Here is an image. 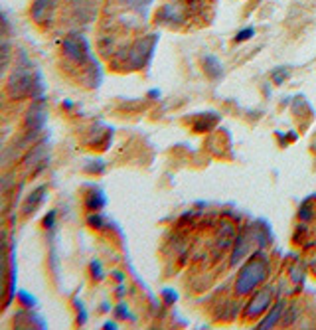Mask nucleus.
Here are the masks:
<instances>
[{"label":"nucleus","mask_w":316,"mask_h":330,"mask_svg":"<svg viewBox=\"0 0 316 330\" xmlns=\"http://www.w3.org/2000/svg\"><path fill=\"white\" fill-rule=\"evenodd\" d=\"M91 273L95 279H103V267L99 261H91Z\"/></svg>","instance_id":"ddd939ff"},{"label":"nucleus","mask_w":316,"mask_h":330,"mask_svg":"<svg viewBox=\"0 0 316 330\" xmlns=\"http://www.w3.org/2000/svg\"><path fill=\"white\" fill-rule=\"evenodd\" d=\"M160 18L168 24H182L184 22V12L180 6H164L160 12Z\"/></svg>","instance_id":"0eeeda50"},{"label":"nucleus","mask_w":316,"mask_h":330,"mask_svg":"<svg viewBox=\"0 0 316 330\" xmlns=\"http://www.w3.org/2000/svg\"><path fill=\"white\" fill-rule=\"evenodd\" d=\"M204 70L212 79H222L223 77V65L216 55L212 54L204 55Z\"/></svg>","instance_id":"39448f33"},{"label":"nucleus","mask_w":316,"mask_h":330,"mask_svg":"<svg viewBox=\"0 0 316 330\" xmlns=\"http://www.w3.org/2000/svg\"><path fill=\"white\" fill-rule=\"evenodd\" d=\"M130 6H147V4H150L152 0H127Z\"/></svg>","instance_id":"6ab92c4d"},{"label":"nucleus","mask_w":316,"mask_h":330,"mask_svg":"<svg viewBox=\"0 0 316 330\" xmlns=\"http://www.w3.org/2000/svg\"><path fill=\"white\" fill-rule=\"evenodd\" d=\"M56 225V212H50L46 218H44V227L46 229H52Z\"/></svg>","instance_id":"4468645a"},{"label":"nucleus","mask_w":316,"mask_h":330,"mask_svg":"<svg viewBox=\"0 0 316 330\" xmlns=\"http://www.w3.org/2000/svg\"><path fill=\"white\" fill-rule=\"evenodd\" d=\"M285 77H289V72H287L285 68H279V70H275V72H273V81H275V83H279V85L285 81Z\"/></svg>","instance_id":"f8f14e48"},{"label":"nucleus","mask_w":316,"mask_h":330,"mask_svg":"<svg viewBox=\"0 0 316 330\" xmlns=\"http://www.w3.org/2000/svg\"><path fill=\"white\" fill-rule=\"evenodd\" d=\"M269 273V261L267 257L255 253L245 265L241 267L237 281H235V293L237 294H247L253 289H257V285H261Z\"/></svg>","instance_id":"f257e3e1"},{"label":"nucleus","mask_w":316,"mask_h":330,"mask_svg":"<svg viewBox=\"0 0 316 330\" xmlns=\"http://www.w3.org/2000/svg\"><path fill=\"white\" fill-rule=\"evenodd\" d=\"M87 221H89V225H93V227H97V229L103 227V218H101V214H91Z\"/></svg>","instance_id":"2eb2a0df"},{"label":"nucleus","mask_w":316,"mask_h":330,"mask_svg":"<svg viewBox=\"0 0 316 330\" xmlns=\"http://www.w3.org/2000/svg\"><path fill=\"white\" fill-rule=\"evenodd\" d=\"M162 299H164L166 305H174V303L178 301V293L172 291V289H164V291H162Z\"/></svg>","instance_id":"9b49d317"},{"label":"nucleus","mask_w":316,"mask_h":330,"mask_svg":"<svg viewBox=\"0 0 316 330\" xmlns=\"http://www.w3.org/2000/svg\"><path fill=\"white\" fill-rule=\"evenodd\" d=\"M18 299L22 301V303H24V305H28V307H32V305L36 303V301H34V299L30 296V294H26L24 291H22V293H18Z\"/></svg>","instance_id":"dca6fc26"},{"label":"nucleus","mask_w":316,"mask_h":330,"mask_svg":"<svg viewBox=\"0 0 316 330\" xmlns=\"http://www.w3.org/2000/svg\"><path fill=\"white\" fill-rule=\"evenodd\" d=\"M63 52L69 55L74 61L77 63H83L89 55V46L85 42V38L79 36V34H72L63 40Z\"/></svg>","instance_id":"f03ea898"},{"label":"nucleus","mask_w":316,"mask_h":330,"mask_svg":"<svg viewBox=\"0 0 316 330\" xmlns=\"http://www.w3.org/2000/svg\"><path fill=\"white\" fill-rule=\"evenodd\" d=\"M310 216H312V208L310 206H306V208L302 206L300 208V220H310Z\"/></svg>","instance_id":"f3484780"},{"label":"nucleus","mask_w":316,"mask_h":330,"mask_svg":"<svg viewBox=\"0 0 316 330\" xmlns=\"http://www.w3.org/2000/svg\"><path fill=\"white\" fill-rule=\"evenodd\" d=\"M117 314H119L121 318H132V316L129 314V311H125V307H123V305H121V307H117Z\"/></svg>","instance_id":"a211bd4d"},{"label":"nucleus","mask_w":316,"mask_h":330,"mask_svg":"<svg viewBox=\"0 0 316 330\" xmlns=\"http://www.w3.org/2000/svg\"><path fill=\"white\" fill-rule=\"evenodd\" d=\"M247 249H249V236L247 234H241L237 238V243H235V249H233V255H231V263L237 265L239 259L247 255Z\"/></svg>","instance_id":"6e6552de"},{"label":"nucleus","mask_w":316,"mask_h":330,"mask_svg":"<svg viewBox=\"0 0 316 330\" xmlns=\"http://www.w3.org/2000/svg\"><path fill=\"white\" fill-rule=\"evenodd\" d=\"M105 328L113 330V328H117V324H115V322H107V324H105Z\"/></svg>","instance_id":"412c9836"},{"label":"nucleus","mask_w":316,"mask_h":330,"mask_svg":"<svg viewBox=\"0 0 316 330\" xmlns=\"http://www.w3.org/2000/svg\"><path fill=\"white\" fill-rule=\"evenodd\" d=\"M105 206V194L103 192H95V194H91L89 198H87V208L89 210H101Z\"/></svg>","instance_id":"1a4fd4ad"},{"label":"nucleus","mask_w":316,"mask_h":330,"mask_svg":"<svg viewBox=\"0 0 316 330\" xmlns=\"http://www.w3.org/2000/svg\"><path fill=\"white\" fill-rule=\"evenodd\" d=\"M255 36V28L253 26H249V28H243L237 32V36H235V42H247V40H251V38Z\"/></svg>","instance_id":"9d476101"},{"label":"nucleus","mask_w":316,"mask_h":330,"mask_svg":"<svg viewBox=\"0 0 316 330\" xmlns=\"http://www.w3.org/2000/svg\"><path fill=\"white\" fill-rule=\"evenodd\" d=\"M149 95H150V97H154V99H156V97H160V91H158V89H152V91H149Z\"/></svg>","instance_id":"aec40b11"},{"label":"nucleus","mask_w":316,"mask_h":330,"mask_svg":"<svg viewBox=\"0 0 316 330\" xmlns=\"http://www.w3.org/2000/svg\"><path fill=\"white\" fill-rule=\"evenodd\" d=\"M283 311H285V305L283 303H277L275 307H273V311L269 312L263 320H261V324L257 326V328H261V330H267V328H273L277 322L280 320V314H283Z\"/></svg>","instance_id":"423d86ee"},{"label":"nucleus","mask_w":316,"mask_h":330,"mask_svg":"<svg viewBox=\"0 0 316 330\" xmlns=\"http://www.w3.org/2000/svg\"><path fill=\"white\" fill-rule=\"evenodd\" d=\"M271 301H273V289H271V287L259 291V293L249 301L247 311H245V316H247V318H255V316L263 314V312H267L269 311V307H271Z\"/></svg>","instance_id":"7ed1b4c3"},{"label":"nucleus","mask_w":316,"mask_h":330,"mask_svg":"<svg viewBox=\"0 0 316 330\" xmlns=\"http://www.w3.org/2000/svg\"><path fill=\"white\" fill-rule=\"evenodd\" d=\"M56 2L57 0H34V6H32V16H34V20L42 24L48 14L54 12Z\"/></svg>","instance_id":"20e7f679"}]
</instances>
